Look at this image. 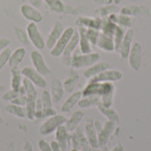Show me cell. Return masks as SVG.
<instances>
[{
    "label": "cell",
    "instance_id": "obj_1",
    "mask_svg": "<svg viewBox=\"0 0 151 151\" xmlns=\"http://www.w3.org/2000/svg\"><path fill=\"white\" fill-rule=\"evenodd\" d=\"M100 58V55L96 52H90L83 54L81 51H75L70 57H64V63L66 66H70L73 69H81L88 67L96 63Z\"/></svg>",
    "mask_w": 151,
    "mask_h": 151
},
{
    "label": "cell",
    "instance_id": "obj_2",
    "mask_svg": "<svg viewBox=\"0 0 151 151\" xmlns=\"http://www.w3.org/2000/svg\"><path fill=\"white\" fill-rule=\"evenodd\" d=\"M74 32H75V29L73 27H65L64 29L62 35H60V37L55 43V45L53 46V48L51 50H50V56H52L54 58L61 57L63 55V52H64L66 45L68 44L70 39L72 38L73 35L74 34Z\"/></svg>",
    "mask_w": 151,
    "mask_h": 151
},
{
    "label": "cell",
    "instance_id": "obj_3",
    "mask_svg": "<svg viewBox=\"0 0 151 151\" xmlns=\"http://www.w3.org/2000/svg\"><path fill=\"white\" fill-rule=\"evenodd\" d=\"M66 119H67L65 116L60 114H56L54 116L47 118V119L40 126L39 133L43 136L50 135L54 133L60 126L65 124Z\"/></svg>",
    "mask_w": 151,
    "mask_h": 151
},
{
    "label": "cell",
    "instance_id": "obj_4",
    "mask_svg": "<svg viewBox=\"0 0 151 151\" xmlns=\"http://www.w3.org/2000/svg\"><path fill=\"white\" fill-rule=\"evenodd\" d=\"M113 86L106 82H89L82 91V96H106L111 93Z\"/></svg>",
    "mask_w": 151,
    "mask_h": 151
},
{
    "label": "cell",
    "instance_id": "obj_5",
    "mask_svg": "<svg viewBox=\"0 0 151 151\" xmlns=\"http://www.w3.org/2000/svg\"><path fill=\"white\" fill-rule=\"evenodd\" d=\"M26 31H27L30 43L36 50H41L45 47V40L42 33L40 32L36 23H34V22L28 23V25L27 26Z\"/></svg>",
    "mask_w": 151,
    "mask_h": 151
},
{
    "label": "cell",
    "instance_id": "obj_6",
    "mask_svg": "<svg viewBox=\"0 0 151 151\" xmlns=\"http://www.w3.org/2000/svg\"><path fill=\"white\" fill-rule=\"evenodd\" d=\"M30 60L31 63L33 65V67L42 75L45 76H49L51 73V70L50 68L48 66L44 57L42 56V54L38 50H33L30 53Z\"/></svg>",
    "mask_w": 151,
    "mask_h": 151
},
{
    "label": "cell",
    "instance_id": "obj_7",
    "mask_svg": "<svg viewBox=\"0 0 151 151\" xmlns=\"http://www.w3.org/2000/svg\"><path fill=\"white\" fill-rule=\"evenodd\" d=\"M21 73L24 78L29 80L35 87L39 88H44L48 83L43 75L39 73L33 66H25L21 69Z\"/></svg>",
    "mask_w": 151,
    "mask_h": 151
},
{
    "label": "cell",
    "instance_id": "obj_8",
    "mask_svg": "<svg viewBox=\"0 0 151 151\" xmlns=\"http://www.w3.org/2000/svg\"><path fill=\"white\" fill-rule=\"evenodd\" d=\"M20 13L29 22H34V23H40L42 20V14L41 12L34 7L31 4H22L20 6Z\"/></svg>",
    "mask_w": 151,
    "mask_h": 151
},
{
    "label": "cell",
    "instance_id": "obj_9",
    "mask_svg": "<svg viewBox=\"0 0 151 151\" xmlns=\"http://www.w3.org/2000/svg\"><path fill=\"white\" fill-rule=\"evenodd\" d=\"M64 29L65 27H64L63 23L59 20H57L54 23L51 30L50 31L45 40V47H47L49 50H51L53 46L55 45V43L57 42V41L58 40V38L60 37V35H62Z\"/></svg>",
    "mask_w": 151,
    "mask_h": 151
},
{
    "label": "cell",
    "instance_id": "obj_10",
    "mask_svg": "<svg viewBox=\"0 0 151 151\" xmlns=\"http://www.w3.org/2000/svg\"><path fill=\"white\" fill-rule=\"evenodd\" d=\"M50 86V95L52 97L53 104H58L62 100L65 92L64 89L63 82L56 76H52Z\"/></svg>",
    "mask_w": 151,
    "mask_h": 151
},
{
    "label": "cell",
    "instance_id": "obj_11",
    "mask_svg": "<svg viewBox=\"0 0 151 151\" xmlns=\"http://www.w3.org/2000/svg\"><path fill=\"white\" fill-rule=\"evenodd\" d=\"M122 77V74L119 71H104L99 74L91 78L89 82H106V81H118Z\"/></svg>",
    "mask_w": 151,
    "mask_h": 151
},
{
    "label": "cell",
    "instance_id": "obj_12",
    "mask_svg": "<svg viewBox=\"0 0 151 151\" xmlns=\"http://www.w3.org/2000/svg\"><path fill=\"white\" fill-rule=\"evenodd\" d=\"M69 138L70 137H69L68 130L66 129L65 126L62 125L55 131V141L58 142L62 151L66 150L68 146Z\"/></svg>",
    "mask_w": 151,
    "mask_h": 151
},
{
    "label": "cell",
    "instance_id": "obj_13",
    "mask_svg": "<svg viewBox=\"0 0 151 151\" xmlns=\"http://www.w3.org/2000/svg\"><path fill=\"white\" fill-rule=\"evenodd\" d=\"M109 67V64L107 62H96L95 64H93L92 65L88 66L85 71H84V73L83 75L87 78V79H91L93 78L94 76L99 74L100 73L105 71L107 68Z\"/></svg>",
    "mask_w": 151,
    "mask_h": 151
},
{
    "label": "cell",
    "instance_id": "obj_14",
    "mask_svg": "<svg viewBox=\"0 0 151 151\" xmlns=\"http://www.w3.org/2000/svg\"><path fill=\"white\" fill-rule=\"evenodd\" d=\"M130 65L134 70H138L142 61V47L140 43L135 42L132 47L130 53Z\"/></svg>",
    "mask_w": 151,
    "mask_h": 151
},
{
    "label": "cell",
    "instance_id": "obj_15",
    "mask_svg": "<svg viewBox=\"0 0 151 151\" xmlns=\"http://www.w3.org/2000/svg\"><path fill=\"white\" fill-rule=\"evenodd\" d=\"M82 97V92L81 91H77L73 93L65 101V103L62 104L60 111L63 113H68L71 111V110L73 108V106L78 104V102L80 101V99Z\"/></svg>",
    "mask_w": 151,
    "mask_h": 151
},
{
    "label": "cell",
    "instance_id": "obj_16",
    "mask_svg": "<svg viewBox=\"0 0 151 151\" xmlns=\"http://www.w3.org/2000/svg\"><path fill=\"white\" fill-rule=\"evenodd\" d=\"M79 35H80V51L83 54L90 53L91 52V43L88 41V38L87 36V29L84 27H80L78 30Z\"/></svg>",
    "mask_w": 151,
    "mask_h": 151
},
{
    "label": "cell",
    "instance_id": "obj_17",
    "mask_svg": "<svg viewBox=\"0 0 151 151\" xmlns=\"http://www.w3.org/2000/svg\"><path fill=\"white\" fill-rule=\"evenodd\" d=\"M26 56V49L23 47H19L14 51H12V54L10 56L8 65L9 67H14L19 66V65L23 61L24 58Z\"/></svg>",
    "mask_w": 151,
    "mask_h": 151
},
{
    "label": "cell",
    "instance_id": "obj_18",
    "mask_svg": "<svg viewBox=\"0 0 151 151\" xmlns=\"http://www.w3.org/2000/svg\"><path fill=\"white\" fill-rule=\"evenodd\" d=\"M78 81H79V74H78V73L75 71V69L72 68L70 70L69 76L63 82V86H64L65 91L67 92V93H72L73 91V89H74Z\"/></svg>",
    "mask_w": 151,
    "mask_h": 151
},
{
    "label": "cell",
    "instance_id": "obj_19",
    "mask_svg": "<svg viewBox=\"0 0 151 151\" xmlns=\"http://www.w3.org/2000/svg\"><path fill=\"white\" fill-rule=\"evenodd\" d=\"M21 70L19 68V66L11 67V88L18 90L20 86L22 85V77Z\"/></svg>",
    "mask_w": 151,
    "mask_h": 151
},
{
    "label": "cell",
    "instance_id": "obj_20",
    "mask_svg": "<svg viewBox=\"0 0 151 151\" xmlns=\"http://www.w3.org/2000/svg\"><path fill=\"white\" fill-rule=\"evenodd\" d=\"M83 112L81 111H76L73 113V115L66 119L65 122V127L68 130V132H73V130L76 129V127H78L79 123L81 121L82 118H83Z\"/></svg>",
    "mask_w": 151,
    "mask_h": 151
},
{
    "label": "cell",
    "instance_id": "obj_21",
    "mask_svg": "<svg viewBox=\"0 0 151 151\" xmlns=\"http://www.w3.org/2000/svg\"><path fill=\"white\" fill-rule=\"evenodd\" d=\"M79 41H80V35L78 33V30H75L74 34L73 35L72 38L70 39L68 44L66 45L64 52H63V57H70L72 56V54L75 51L78 44H79Z\"/></svg>",
    "mask_w": 151,
    "mask_h": 151
},
{
    "label": "cell",
    "instance_id": "obj_22",
    "mask_svg": "<svg viewBox=\"0 0 151 151\" xmlns=\"http://www.w3.org/2000/svg\"><path fill=\"white\" fill-rule=\"evenodd\" d=\"M22 86L25 89L26 96L28 98L36 100L38 93H37V90L35 88V86L29 80H27V78H24V77H23V81H22Z\"/></svg>",
    "mask_w": 151,
    "mask_h": 151
},
{
    "label": "cell",
    "instance_id": "obj_23",
    "mask_svg": "<svg viewBox=\"0 0 151 151\" xmlns=\"http://www.w3.org/2000/svg\"><path fill=\"white\" fill-rule=\"evenodd\" d=\"M5 111L10 115L15 116L17 118L23 119L26 117V111H25V107L23 106H19V105L10 103L9 104L5 106Z\"/></svg>",
    "mask_w": 151,
    "mask_h": 151
},
{
    "label": "cell",
    "instance_id": "obj_24",
    "mask_svg": "<svg viewBox=\"0 0 151 151\" xmlns=\"http://www.w3.org/2000/svg\"><path fill=\"white\" fill-rule=\"evenodd\" d=\"M49 9L54 12H64L65 5L62 0H43Z\"/></svg>",
    "mask_w": 151,
    "mask_h": 151
},
{
    "label": "cell",
    "instance_id": "obj_25",
    "mask_svg": "<svg viewBox=\"0 0 151 151\" xmlns=\"http://www.w3.org/2000/svg\"><path fill=\"white\" fill-rule=\"evenodd\" d=\"M96 43H97L99 48H101V49H103L104 50H113L112 41L110 38V36H108V35H100L98 36Z\"/></svg>",
    "mask_w": 151,
    "mask_h": 151
},
{
    "label": "cell",
    "instance_id": "obj_26",
    "mask_svg": "<svg viewBox=\"0 0 151 151\" xmlns=\"http://www.w3.org/2000/svg\"><path fill=\"white\" fill-rule=\"evenodd\" d=\"M13 32L15 35V37L17 39V41L24 45H27L28 43H30L27 31H25L24 29H22L21 27H13Z\"/></svg>",
    "mask_w": 151,
    "mask_h": 151
},
{
    "label": "cell",
    "instance_id": "obj_27",
    "mask_svg": "<svg viewBox=\"0 0 151 151\" xmlns=\"http://www.w3.org/2000/svg\"><path fill=\"white\" fill-rule=\"evenodd\" d=\"M25 111H26V117L29 120H35V100L28 98L27 104L25 105Z\"/></svg>",
    "mask_w": 151,
    "mask_h": 151
},
{
    "label": "cell",
    "instance_id": "obj_28",
    "mask_svg": "<svg viewBox=\"0 0 151 151\" xmlns=\"http://www.w3.org/2000/svg\"><path fill=\"white\" fill-rule=\"evenodd\" d=\"M134 32L132 29L128 30V32L127 33L124 40H123V44H122V50H121V53H122V57H127L128 54V51L130 50V43L132 41V37H133Z\"/></svg>",
    "mask_w": 151,
    "mask_h": 151
},
{
    "label": "cell",
    "instance_id": "obj_29",
    "mask_svg": "<svg viewBox=\"0 0 151 151\" xmlns=\"http://www.w3.org/2000/svg\"><path fill=\"white\" fill-rule=\"evenodd\" d=\"M97 101V97L95 96H83V98H81L78 102V104L81 108H88L93 104H95Z\"/></svg>",
    "mask_w": 151,
    "mask_h": 151
},
{
    "label": "cell",
    "instance_id": "obj_30",
    "mask_svg": "<svg viewBox=\"0 0 151 151\" xmlns=\"http://www.w3.org/2000/svg\"><path fill=\"white\" fill-rule=\"evenodd\" d=\"M41 100L43 105V108H50L53 107V101L50 95V92L49 90H43L42 93Z\"/></svg>",
    "mask_w": 151,
    "mask_h": 151
},
{
    "label": "cell",
    "instance_id": "obj_31",
    "mask_svg": "<svg viewBox=\"0 0 151 151\" xmlns=\"http://www.w3.org/2000/svg\"><path fill=\"white\" fill-rule=\"evenodd\" d=\"M12 51V50L9 47H7L0 53V71L6 65V64H8Z\"/></svg>",
    "mask_w": 151,
    "mask_h": 151
},
{
    "label": "cell",
    "instance_id": "obj_32",
    "mask_svg": "<svg viewBox=\"0 0 151 151\" xmlns=\"http://www.w3.org/2000/svg\"><path fill=\"white\" fill-rule=\"evenodd\" d=\"M20 96L19 92V89L18 90H15V89H10L6 92H4L3 95H2V99L5 102H12L14 98H16L17 96Z\"/></svg>",
    "mask_w": 151,
    "mask_h": 151
},
{
    "label": "cell",
    "instance_id": "obj_33",
    "mask_svg": "<svg viewBox=\"0 0 151 151\" xmlns=\"http://www.w3.org/2000/svg\"><path fill=\"white\" fill-rule=\"evenodd\" d=\"M87 36H88V41L90 42L91 44H93V45L96 44L99 35H98V32L96 29H93V28L88 29L87 30Z\"/></svg>",
    "mask_w": 151,
    "mask_h": 151
},
{
    "label": "cell",
    "instance_id": "obj_34",
    "mask_svg": "<svg viewBox=\"0 0 151 151\" xmlns=\"http://www.w3.org/2000/svg\"><path fill=\"white\" fill-rule=\"evenodd\" d=\"M27 96L26 95H20L19 96H17L16 98H14L11 104H16V105H19V106H23L25 107L26 104H27Z\"/></svg>",
    "mask_w": 151,
    "mask_h": 151
},
{
    "label": "cell",
    "instance_id": "obj_35",
    "mask_svg": "<svg viewBox=\"0 0 151 151\" xmlns=\"http://www.w3.org/2000/svg\"><path fill=\"white\" fill-rule=\"evenodd\" d=\"M56 114H58V112H57V111L53 107H50V108H43L42 109V119L50 118V117L54 116Z\"/></svg>",
    "mask_w": 151,
    "mask_h": 151
},
{
    "label": "cell",
    "instance_id": "obj_36",
    "mask_svg": "<svg viewBox=\"0 0 151 151\" xmlns=\"http://www.w3.org/2000/svg\"><path fill=\"white\" fill-rule=\"evenodd\" d=\"M37 145L40 151H52L50 148V144L43 139H40L37 142Z\"/></svg>",
    "mask_w": 151,
    "mask_h": 151
},
{
    "label": "cell",
    "instance_id": "obj_37",
    "mask_svg": "<svg viewBox=\"0 0 151 151\" xmlns=\"http://www.w3.org/2000/svg\"><path fill=\"white\" fill-rule=\"evenodd\" d=\"M93 128L88 126V124L86 126V131H87V134H88V137L91 142V144L95 145V134H94V131L92 130Z\"/></svg>",
    "mask_w": 151,
    "mask_h": 151
},
{
    "label": "cell",
    "instance_id": "obj_38",
    "mask_svg": "<svg viewBox=\"0 0 151 151\" xmlns=\"http://www.w3.org/2000/svg\"><path fill=\"white\" fill-rule=\"evenodd\" d=\"M11 43L10 39L6 38V37H0V53L9 46V44Z\"/></svg>",
    "mask_w": 151,
    "mask_h": 151
},
{
    "label": "cell",
    "instance_id": "obj_39",
    "mask_svg": "<svg viewBox=\"0 0 151 151\" xmlns=\"http://www.w3.org/2000/svg\"><path fill=\"white\" fill-rule=\"evenodd\" d=\"M28 2H29V4H31L34 7L39 9L40 7H42L43 0H28Z\"/></svg>",
    "mask_w": 151,
    "mask_h": 151
},
{
    "label": "cell",
    "instance_id": "obj_40",
    "mask_svg": "<svg viewBox=\"0 0 151 151\" xmlns=\"http://www.w3.org/2000/svg\"><path fill=\"white\" fill-rule=\"evenodd\" d=\"M22 151H33V145H32V143L29 141L26 140L24 142Z\"/></svg>",
    "mask_w": 151,
    "mask_h": 151
},
{
    "label": "cell",
    "instance_id": "obj_41",
    "mask_svg": "<svg viewBox=\"0 0 151 151\" xmlns=\"http://www.w3.org/2000/svg\"><path fill=\"white\" fill-rule=\"evenodd\" d=\"M50 144V148H51V150L52 151H62L59 144L58 143L57 141H55V140L51 141Z\"/></svg>",
    "mask_w": 151,
    "mask_h": 151
},
{
    "label": "cell",
    "instance_id": "obj_42",
    "mask_svg": "<svg viewBox=\"0 0 151 151\" xmlns=\"http://www.w3.org/2000/svg\"><path fill=\"white\" fill-rule=\"evenodd\" d=\"M4 89H5V88H4V86L3 84L0 83V94H1V93H4Z\"/></svg>",
    "mask_w": 151,
    "mask_h": 151
},
{
    "label": "cell",
    "instance_id": "obj_43",
    "mask_svg": "<svg viewBox=\"0 0 151 151\" xmlns=\"http://www.w3.org/2000/svg\"><path fill=\"white\" fill-rule=\"evenodd\" d=\"M4 123V119L2 116H0V124H3Z\"/></svg>",
    "mask_w": 151,
    "mask_h": 151
},
{
    "label": "cell",
    "instance_id": "obj_44",
    "mask_svg": "<svg viewBox=\"0 0 151 151\" xmlns=\"http://www.w3.org/2000/svg\"><path fill=\"white\" fill-rule=\"evenodd\" d=\"M72 151H78V150H77L76 149H73V150H72Z\"/></svg>",
    "mask_w": 151,
    "mask_h": 151
}]
</instances>
